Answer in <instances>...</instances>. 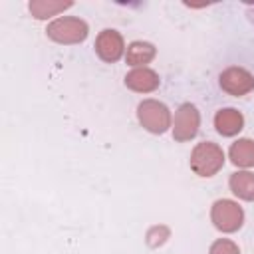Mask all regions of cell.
Returning a JSON list of instances; mask_svg holds the SVG:
<instances>
[{
  "instance_id": "6da1fadb",
  "label": "cell",
  "mask_w": 254,
  "mask_h": 254,
  "mask_svg": "<svg viewBox=\"0 0 254 254\" xmlns=\"http://www.w3.org/2000/svg\"><path fill=\"white\" fill-rule=\"evenodd\" d=\"M224 165V153L222 149L212 141H202L192 149L190 155V169L200 177H212L216 175Z\"/></svg>"
},
{
  "instance_id": "8fae6325",
  "label": "cell",
  "mask_w": 254,
  "mask_h": 254,
  "mask_svg": "<svg viewBox=\"0 0 254 254\" xmlns=\"http://www.w3.org/2000/svg\"><path fill=\"white\" fill-rule=\"evenodd\" d=\"M230 190L242 200H254V173H234L230 177Z\"/></svg>"
},
{
  "instance_id": "5b68a950",
  "label": "cell",
  "mask_w": 254,
  "mask_h": 254,
  "mask_svg": "<svg viewBox=\"0 0 254 254\" xmlns=\"http://www.w3.org/2000/svg\"><path fill=\"white\" fill-rule=\"evenodd\" d=\"M218 81H220V87H222L226 93L236 95V97L246 95V93H250V91L254 89V75H252L248 69L236 67V65L226 67V69L220 73Z\"/></svg>"
},
{
  "instance_id": "9a60e30c",
  "label": "cell",
  "mask_w": 254,
  "mask_h": 254,
  "mask_svg": "<svg viewBox=\"0 0 254 254\" xmlns=\"http://www.w3.org/2000/svg\"><path fill=\"white\" fill-rule=\"evenodd\" d=\"M252 12H254V6H252ZM252 18H254V16H252Z\"/></svg>"
},
{
  "instance_id": "3957f363",
  "label": "cell",
  "mask_w": 254,
  "mask_h": 254,
  "mask_svg": "<svg viewBox=\"0 0 254 254\" xmlns=\"http://www.w3.org/2000/svg\"><path fill=\"white\" fill-rule=\"evenodd\" d=\"M48 36L60 44H79L87 38V24L79 18L65 16L58 18L48 26Z\"/></svg>"
},
{
  "instance_id": "9c48e42d",
  "label": "cell",
  "mask_w": 254,
  "mask_h": 254,
  "mask_svg": "<svg viewBox=\"0 0 254 254\" xmlns=\"http://www.w3.org/2000/svg\"><path fill=\"white\" fill-rule=\"evenodd\" d=\"M244 125V117L240 111L228 107V109H220L216 115H214V127L220 135L224 137H232L236 135Z\"/></svg>"
},
{
  "instance_id": "7a4b0ae2",
  "label": "cell",
  "mask_w": 254,
  "mask_h": 254,
  "mask_svg": "<svg viewBox=\"0 0 254 254\" xmlns=\"http://www.w3.org/2000/svg\"><path fill=\"white\" fill-rule=\"evenodd\" d=\"M137 117L147 131L157 133V135L165 133L171 127V113H169L167 105L161 101H155V99L141 101L137 107Z\"/></svg>"
},
{
  "instance_id": "ba28073f",
  "label": "cell",
  "mask_w": 254,
  "mask_h": 254,
  "mask_svg": "<svg viewBox=\"0 0 254 254\" xmlns=\"http://www.w3.org/2000/svg\"><path fill=\"white\" fill-rule=\"evenodd\" d=\"M125 85L133 91L147 93L159 87V75L149 67H137L125 75Z\"/></svg>"
},
{
  "instance_id": "4fadbf2b",
  "label": "cell",
  "mask_w": 254,
  "mask_h": 254,
  "mask_svg": "<svg viewBox=\"0 0 254 254\" xmlns=\"http://www.w3.org/2000/svg\"><path fill=\"white\" fill-rule=\"evenodd\" d=\"M71 2H44V0H38V2H30V12L32 16L44 20V18H50L65 8H69Z\"/></svg>"
},
{
  "instance_id": "7c38bea8",
  "label": "cell",
  "mask_w": 254,
  "mask_h": 254,
  "mask_svg": "<svg viewBox=\"0 0 254 254\" xmlns=\"http://www.w3.org/2000/svg\"><path fill=\"white\" fill-rule=\"evenodd\" d=\"M155 58V46L149 42H133L127 48V64L131 65H143L149 64Z\"/></svg>"
},
{
  "instance_id": "52a82bcc",
  "label": "cell",
  "mask_w": 254,
  "mask_h": 254,
  "mask_svg": "<svg viewBox=\"0 0 254 254\" xmlns=\"http://www.w3.org/2000/svg\"><path fill=\"white\" fill-rule=\"evenodd\" d=\"M123 48H125L123 38L115 30H103V32H99V36L95 40V52L107 64L117 62L123 56Z\"/></svg>"
},
{
  "instance_id": "8992f818",
  "label": "cell",
  "mask_w": 254,
  "mask_h": 254,
  "mask_svg": "<svg viewBox=\"0 0 254 254\" xmlns=\"http://www.w3.org/2000/svg\"><path fill=\"white\" fill-rule=\"evenodd\" d=\"M200 125V115L192 103H183L175 113V127L173 137L177 141H190Z\"/></svg>"
},
{
  "instance_id": "5bb4252c",
  "label": "cell",
  "mask_w": 254,
  "mask_h": 254,
  "mask_svg": "<svg viewBox=\"0 0 254 254\" xmlns=\"http://www.w3.org/2000/svg\"><path fill=\"white\" fill-rule=\"evenodd\" d=\"M208 254H240L238 246L232 242V240H226V238H220L216 242H212Z\"/></svg>"
},
{
  "instance_id": "277c9868",
  "label": "cell",
  "mask_w": 254,
  "mask_h": 254,
  "mask_svg": "<svg viewBox=\"0 0 254 254\" xmlns=\"http://www.w3.org/2000/svg\"><path fill=\"white\" fill-rule=\"evenodd\" d=\"M210 218L214 222V226L222 232H234L242 226V220H244V212L242 208L232 202V200H216L212 204V212H210Z\"/></svg>"
},
{
  "instance_id": "30bf717a",
  "label": "cell",
  "mask_w": 254,
  "mask_h": 254,
  "mask_svg": "<svg viewBox=\"0 0 254 254\" xmlns=\"http://www.w3.org/2000/svg\"><path fill=\"white\" fill-rule=\"evenodd\" d=\"M228 155L236 167H254V141L238 139L236 143H232Z\"/></svg>"
}]
</instances>
